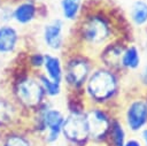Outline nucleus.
I'll list each match as a JSON object with an SVG mask.
<instances>
[{"label":"nucleus","mask_w":147,"mask_h":146,"mask_svg":"<svg viewBox=\"0 0 147 146\" xmlns=\"http://www.w3.org/2000/svg\"><path fill=\"white\" fill-rule=\"evenodd\" d=\"M75 38L85 53L94 49L99 52L108 43L117 39L109 15L102 10H88L82 15L75 29Z\"/></svg>","instance_id":"obj_1"},{"label":"nucleus","mask_w":147,"mask_h":146,"mask_svg":"<svg viewBox=\"0 0 147 146\" xmlns=\"http://www.w3.org/2000/svg\"><path fill=\"white\" fill-rule=\"evenodd\" d=\"M8 97L20 108L22 114L28 116L47 100L37 74L26 67L20 69L9 79Z\"/></svg>","instance_id":"obj_2"},{"label":"nucleus","mask_w":147,"mask_h":146,"mask_svg":"<svg viewBox=\"0 0 147 146\" xmlns=\"http://www.w3.org/2000/svg\"><path fill=\"white\" fill-rule=\"evenodd\" d=\"M121 92L119 72L105 66L96 64L87 78L83 95L90 106L106 107L117 99Z\"/></svg>","instance_id":"obj_3"},{"label":"nucleus","mask_w":147,"mask_h":146,"mask_svg":"<svg viewBox=\"0 0 147 146\" xmlns=\"http://www.w3.org/2000/svg\"><path fill=\"white\" fill-rule=\"evenodd\" d=\"M96 64L91 54L76 49L63 60V85L69 92H82Z\"/></svg>","instance_id":"obj_4"},{"label":"nucleus","mask_w":147,"mask_h":146,"mask_svg":"<svg viewBox=\"0 0 147 146\" xmlns=\"http://www.w3.org/2000/svg\"><path fill=\"white\" fill-rule=\"evenodd\" d=\"M86 109H68L62 126V138L69 145H87L88 126Z\"/></svg>","instance_id":"obj_5"},{"label":"nucleus","mask_w":147,"mask_h":146,"mask_svg":"<svg viewBox=\"0 0 147 146\" xmlns=\"http://www.w3.org/2000/svg\"><path fill=\"white\" fill-rule=\"evenodd\" d=\"M85 114L90 141L102 143L107 140L113 120L109 112L101 106H88Z\"/></svg>","instance_id":"obj_6"},{"label":"nucleus","mask_w":147,"mask_h":146,"mask_svg":"<svg viewBox=\"0 0 147 146\" xmlns=\"http://www.w3.org/2000/svg\"><path fill=\"white\" fill-rule=\"evenodd\" d=\"M67 23L61 17H54L47 21L40 31L42 45L52 53H60L67 47Z\"/></svg>","instance_id":"obj_7"},{"label":"nucleus","mask_w":147,"mask_h":146,"mask_svg":"<svg viewBox=\"0 0 147 146\" xmlns=\"http://www.w3.org/2000/svg\"><path fill=\"white\" fill-rule=\"evenodd\" d=\"M125 126L132 132H139L147 126V105L142 97L132 98L124 110Z\"/></svg>","instance_id":"obj_8"},{"label":"nucleus","mask_w":147,"mask_h":146,"mask_svg":"<svg viewBox=\"0 0 147 146\" xmlns=\"http://www.w3.org/2000/svg\"><path fill=\"white\" fill-rule=\"evenodd\" d=\"M41 7L37 0H20L13 3V24L16 26H29L40 15Z\"/></svg>","instance_id":"obj_9"},{"label":"nucleus","mask_w":147,"mask_h":146,"mask_svg":"<svg viewBox=\"0 0 147 146\" xmlns=\"http://www.w3.org/2000/svg\"><path fill=\"white\" fill-rule=\"evenodd\" d=\"M22 43V33L13 23L0 24V59L15 55Z\"/></svg>","instance_id":"obj_10"},{"label":"nucleus","mask_w":147,"mask_h":146,"mask_svg":"<svg viewBox=\"0 0 147 146\" xmlns=\"http://www.w3.org/2000/svg\"><path fill=\"white\" fill-rule=\"evenodd\" d=\"M0 146H38L37 138L32 132L23 128L22 125H16L11 128L3 129L0 136Z\"/></svg>","instance_id":"obj_11"},{"label":"nucleus","mask_w":147,"mask_h":146,"mask_svg":"<svg viewBox=\"0 0 147 146\" xmlns=\"http://www.w3.org/2000/svg\"><path fill=\"white\" fill-rule=\"evenodd\" d=\"M124 47H125V44L122 43L119 39H115L108 43L103 48L99 51L100 64L121 74L119 61H121V56Z\"/></svg>","instance_id":"obj_12"},{"label":"nucleus","mask_w":147,"mask_h":146,"mask_svg":"<svg viewBox=\"0 0 147 146\" xmlns=\"http://www.w3.org/2000/svg\"><path fill=\"white\" fill-rule=\"evenodd\" d=\"M22 112L8 97H0V126L2 129L21 125Z\"/></svg>","instance_id":"obj_13"},{"label":"nucleus","mask_w":147,"mask_h":146,"mask_svg":"<svg viewBox=\"0 0 147 146\" xmlns=\"http://www.w3.org/2000/svg\"><path fill=\"white\" fill-rule=\"evenodd\" d=\"M41 72L49 79L63 84V59L56 53L45 52Z\"/></svg>","instance_id":"obj_14"},{"label":"nucleus","mask_w":147,"mask_h":146,"mask_svg":"<svg viewBox=\"0 0 147 146\" xmlns=\"http://www.w3.org/2000/svg\"><path fill=\"white\" fill-rule=\"evenodd\" d=\"M140 66H141V53L139 47L134 44L125 45L119 61L121 71H134L139 69Z\"/></svg>","instance_id":"obj_15"},{"label":"nucleus","mask_w":147,"mask_h":146,"mask_svg":"<svg viewBox=\"0 0 147 146\" xmlns=\"http://www.w3.org/2000/svg\"><path fill=\"white\" fill-rule=\"evenodd\" d=\"M59 6L61 18L65 23H77L83 15V0H60Z\"/></svg>","instance_id":"obj_16"},{"label":"nucleus","mask_w":147,"mask_h":146,"mask_svg":"<svg viewBox=\"0 0 147 146\" xmlns=\"http://www.w3.org/2000/svg\"><path fill=\"white\" fill-rule=\"evenodd\" d=\"M130 21L137 28L147 25V1L136 0L130 7Z\"/></svg>","instance_id":"obj_17"},{"label":"nucleus","mask_w":147,"mask_h":146,"mask_svg":"<svg viewBox=\"0 0 147 146\" xmlns=\"http://www.w3.org/2000/svg\"><path fill=\"white\" fill-rule=\"evenodd\" d=\"M36 74H37V78H38V80H39V83L44 90V93L48 100L57 98L62 94V92H63V84L62 83H57V82L49 79L41 71L36 72Z\"/></svg>","instance_id":"obj_18"},{"label":"nucleus","mask_w":147,"mask_h":146,"mask_svg":"<svg viewBox=\"0 0 147 146\" xmlns=\"http://www.w3.org/2000/svg\"><path fill=\"white\" fill-rule=\"evenodd\" d=\"M108 139L110 140L113 146H124L126 141V133H125L123 123L118 118L111 120Z\"/></svg>","instance_id":"obj_19"},{"label":"nucleus","mask_w":147,"mask_h":146,"mask_svg":"<svg viewBox=\"0 0 147 146\" xmlns=\"http://www.w3.org/2000/svg\"><path fill=\"white\" fill-rule=\"evenodd\" d=\"M44 61H45V52L38 49L29 52L25 57L26 68L32 72H40L44 66Z\"/></svg>","instance_id":"obj_20"},{"label":"nucleus","mask_w":147,"mask_h":146,"mask_svg":"<svg viewBox=\"0 0 147 146\" xmlns=\"http://www.w3.org/2000/svg\"><path fill=\"white\" fill-rule=\"evenodd\" d=\"M13 3L9 0L0 3V24L13 23Z\"/></svg>","instance_id":"obj_21"},{"label":"nucleus","mask_w":147,"mask_h":146,"mask_svg":"<svg viewBox=\"0 0 147 146\" xmlns=\"http://www.w3.org/2000/svg\"><path fill=\"white\" fill-rule=\"evenodd\" d=\"M139 79H140V84L147 90V62L145 63V66L142 67V69L140 71Z\"/></svg>","instance_id":"obj_22"},{"label":"nucleus","mask_w":147,"mask_h":146,"mask_svg":"<svg viewBox=\"0 0 147 146\" xmlns=\"http://www.w3.org/2000/svg\"><path fill=\"white\" fill-rule=\"evenodd\" d=\"M124 146H142L141 141L136 139V138H130V139H126Z\"/></svg>","instance_id":"obj_23"},{"label":"nucleus","mask_w":147,"mask_h":146,"mask_svg":"<svg viewBox=\"0 0 147 146\" xmlns=\"http://www.w3.org/2000/svg\"><path fill=\"white\" fill-rule=\"evenodd\" d=\"M141 138L142 140L146 143L147 141V126H145L142 130H141Z\"/></svg>","instance_id":"obj_24"},{"label":"nucleus","mask_w":147,"mask_h":146,"mask_svg":"<svg viewBox=\"0 0 147 146\" xmlns=\"http://www.w3.org/2000/svg\"><path fill=\"white\" fill-rule=\"evenodd\" d=\"M144 98H145V101H146V105H147V91H146V93H145Z\"/></svg>","instance_id":"obj_25"},{"label":"nucleus","mask_w":147,"mask_h":146,"mask_svg":"<svg viewBox=\"0 0 147 146\" xmlns=\"http://www.w3.org/2000/svg\"><path fill=\"white\" fill-rule=\"evenodd\" d=\"M69 146H87V145H69Z\"/></svg>","instance_id":"obj_26"},{"label":"nucleus","mask_w":147,"mask_h":146,"mask_svg":"<svg viewBox=\"0 0 147 146\" xmlns=\"http://www.w3.org/2000/svg\"><path fill=\"white\" fill-rule=\"evenodd\" d=\"M44 146H57L56 144H54V145H44Z\"/></svg>","instance_id":"obj_27"},{"label":"nucleus","mask_w":147,"mask_h":146,"mask_svg":"<svg viewBox=\"0 0 147 146\" xmlns=\"http://www.w3.org/2000/svg\"><path fill=\"white\" fill-rule=\"evenodd\" d=\"M2 130H3V129H2L1 126H0V136H1V132H2Z\"/></svg>","instance_id":"obj_28"},{"label":"nucleus","mask_w":147,"mask_h":146,"mask_svg":"<svg viewBox=\"0 0 147 146\" xmlns=\"http://www.w3.org/2000/svg\"><path fill=\"white\" fill-rule=\"evenodd\" d=\"M9 1H11V2H16V1H20V0H9Z\"/></svg>","instance_id":"obj_29"},{"label":"nucleus","mask_w":147,"mask_h":146,"mask_svg":"<svg viewBox=\"0 0 147 146\" xmlns=\"http://www.w3.org/2000/svg\"><path fill=\"white\" fill-rule=\"evenodd\" d=\"M3 1H5V0H0V3H1V2H3Z\"/></svg>","instance_id":"obj_30"},{"label":"nucleus","mask_w":147,"mask_h":146,"mask_svg":"<svg viewBox=\"0 0 147 146\" xmlns=\"http://www.w3.org/2000/svg\"><path fill=\"white\" fill-rule=\"evenodd\" d=\"M145 146H147V141H146V143H145Z\"/></svg>","instance_id":"obj_31"},{"label":"nucleus","mask_w":147,"mask_h":146,"mask_svg":"<svg viewBox=\"0 0 147 146\" xmlns=\"http://www.w3.org/2000/svg\"><path fill=\"white\" fill-rule=\"evenodd\" d=\"M146 1H147V0H146Z\"/></svg>","instance_id":"obj_32"}]
</instances>
